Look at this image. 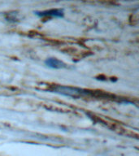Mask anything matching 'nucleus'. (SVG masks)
Returning <instances> with one entry per match:
<instances>
[{
    "instance_id": "nucleus-3",
    "label": "nucleus",
    "mask_w": 139,
    "mask_h": 156,
    "mask_svg": "<svg viewBox=\"0 0 139 156\" xmlns=\"http://www.w3.org/2000/svg\"><path fill=\"white\" fill-rule=\"evenodd\" d=\"M45 64L49 68H54V69H63V68H68V65L66 63L55 58H46L45 60Z\"/></svg>"
},
{
    "instance_id": "nucleus-2",
    "label": "nucleus",
    "mask_w": 139,
    "mask_h": 156,
    "mask_svg": "<svg viewBox=\"0 0 139 156\" xmlns=\"http://www.w3.org/2000/svg\"><path fill=\"white\" fill-rule=\"evenodd\" d=\"M34 14L39 17H60L63 16V9H51L42 11V12H35Z\"/></svg>"
},
{
    "instance_id": "nucleus-1",
    "label": "nucleus",
    "mask_w": 139,
    "mask_h": 156,
    "mask_svg": "<svg viewBox=\"0 0 139 156\" xmlns=\"http://www.w3.org/2000/svg\"><path fill=\"white\" fill-rule=\"evenodd\" d=\"M54 92L59 94L65 95L68 97L73 98H80L85 95L90 94V93L87 90H81L79 88L69 87V86H61V85H56L54 87Z\"/></svg>"
}]
</instances>
